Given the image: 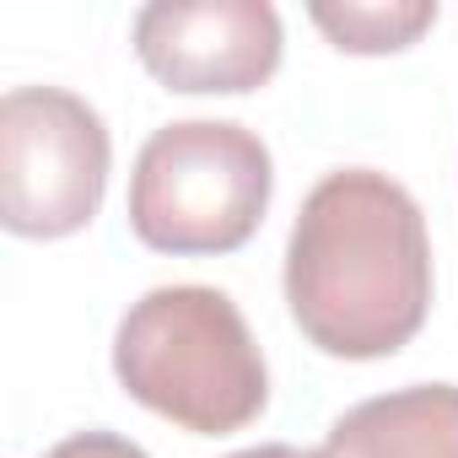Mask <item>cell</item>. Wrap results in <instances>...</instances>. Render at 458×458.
<instances>
[{"mask_svg":"<svg viewBox=\"0 0 458 458\" xmlns=\"http://www.w3.org/2000/svg\"><path fill=\"white\" fill-rule=\"evenodd\" d=\"M286 302L329 356L377 361L410 345L431 308V238L410 189L372 167L329 173L292 226Z\"/></svg>","mask_w":458,"mask_h":458,"instance_id":"cell-1","label":"cell"},{"mask_svg":"<svg viewBox=\"0 0 458 458\" xmlns=\"http://www.w3.org/2000/svg\"><path fill=\"white\" fill-rule=\"evenodd\" d=\"M114 372L130 399L194 437L243 431L270 399V372L249 318L216 286L146 292L119 318Z\"/></svg>","mask_w":458,"mask_h":458,"instance_id":"cell-2","label":"cell"},{"mask_svg":"<svg viewBox=\"0 0 458 458\" xmlns=\"http://www.w3.org/2000/svg\"><path fill=\"white\" fill-rule=\"evenodd\" d=\"M270 151L233 119L162 124L130 173V226L157 254H233L270 205Z\"/></svg>","mask_w":458,"mask_h":458,"instance_id":"cell-3","label":"cell"},{"mask_svg":"<svg viewBox=\"0 0 458 458\" xmlns=\"http://www.w3.org/2000/svg\"><path fill=\"white\" fill-rule=\"evenodd\" d=\"M108 130L65 87H12L0 98V221L17 238H71L108 189Z\"/></svg>","mask_w":458,"mask_h":458,"instance_id":"cell-4","label":"cell"},{"mask_svg":"<svg viewBox=\"0 0 458 458\" xmlns=\"http://www.w3.org/2000/svg\"><path fill=\"white\" fill-rule=\"evenodd\" d=\"M140 65L173 92H254L281 65L270 0H157L135 17Z\"/></svg>","mask_w":458,"mask_h":458,"instance_id":"cell-5","label":"cell"},{"mask_svg":"<svg viewBox=\"0 0 458 458\" xmlns=\"http://www.w3.org/2000/svg\"><path fill=\"white\" fill-rule=\"evenodd\" d=\"M318 458H458V383H410L351 404Z\"/></svg>","mask_w":458,"mask_h":458,"instance_id":"cell-6","label":"cell"},{"mask_svg":"<svg viewBox=\"0 0 458 458\" xmlns=\"http://www.w3.org/2000/svg\"><path fill=\"white\" fill-rule=\"evenodd\" d=\"M308 17L345 55H394L437 22V0H345V6L318 0L308 6Z\"/></svg>","mask_w":458,"mask_h":458,"instance_id":"cell-7","label":"cell"},{"mask_svg":"<svg viewBox=\"0 0 458 458\" xmlns=\"http://www.w3.org/2000/svg\"><path fill=\"white\" fill-rule=\"evenodd\" d=\"M44 458H146V447H135L119 431H76V437L55 442Z\"/></svg>","mask_w":458,"mask_h":458,"instance_id":"cell-8","label":"cell"},{"mask_svg":"<svg viewBox=\"0 0 458 458\" xmlns=\"http://www.w3.org/2000/svg\"><path fill=\"white\" fill-rule=\"evenodd\" d=\"M233 458H318V453H302V447H286V442H259V447H243Z\"/></svg>","mask_w":458,"mask_h":458,"instance_id":"cell-9","label":"cell"}]
</instances>
